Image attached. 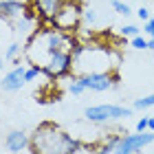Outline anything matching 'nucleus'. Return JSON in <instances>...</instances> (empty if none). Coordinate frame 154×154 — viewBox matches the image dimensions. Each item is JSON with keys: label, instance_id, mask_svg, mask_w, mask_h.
I'll return each instance as SVG.
<instances>
[{"label": "nucleus", "instance_id": "1", "mask_svg": "<svg viewBox=\"0 0 154 154\" xmlns=\"http://www.w3.org/2000/svg\"><path fill=\"white\" fill-rule=\"evenodd\" d=\"M84 145L77 137L68 134L53 121H42L31 134V154H73Z\"/></svg>", "mask_w": 154, "mask_h": 154}, {"label": "nucleus", "instance_id": "2", "mask_svg": "<svg viewBox=\"0 0 154 154\" xmlns=\"http://www.w3.org/2000/svg\"><path fill=\"white\" fill-rule=\"evenodd\" d=\"M82 16H84V5L79 0H62L51 24L64 33H73L75 35L82 26Z\"/></svg>", "mask_w": 154, "mask_h": 154}, {"label": "nucleus", "instance_id": "3", "mask_svg": "<svg viewBox=\"0 0 154 154\" xmlns=\"http://www.w3.org/2000/svg\"><path fill=\"white\" fill-rule=\"evenodd\" d=\"M134 108H125V106H115V103H101V106H90L84 110V117L90 123H112L119 119H128L132 117Z\"/></svg>", "mask_w": 154, "mask_h": 154}, {"label": "nucleus", "instance_id": "4", "mask_svg": "<svg viewBox=\"0 0 154 154\" xmlns=\"http://www.w3.org/2000/svg\"><path fill=\"white\" fill-rule=\"evenodd\" d=\"M48 79H64L73 75V51H55L42 62Z\"/></svg>", "mask_w": 154, "mask_h": 154}, {"label": "nucleus", "instance_id": "5", "mask_svg": "<svg viewBox=\"0 0 154 154\" xmlns=\"http://www.w3.org/2000/svg\"><path fill=\"white\" fill-rule=\"evenodd\" d=\"M150 143H154V132L152 130L137 132V134H123L119 139V143H117L112 154H137Z\"/></svg>", "mask_w": 154, "mask_h": 154}, {"label": "nucleus", "instance_id": "6", "mask_svg": "<svg viewBox=\"0 0 154 154\" xmlns=\"http://www.w3.org/2000/svg\"><path fill=\"white\" fill-rule=\"evenodd\" d=\"M79 84L86 90H93V93H103V90H110L117 82V75L110 71H97V73H84L77 75Z\"/></svg>", "mask_w": 154, "mask_h": 154}, {"label": "nucleus", "instance_id": "7", "mask_svg": "<svg viewBox=\"0 0 154 154\" xmlns=\"http://www.w3.org/2000/svg\"><path fill=\"white\" fill-rule=\"evenodd\" d=\"M60 2L62 0H29L26 5H29L31 13L40 20V24H51L60 9Z\"/></svg>", "mask_w": 154, "mask_h": 154}, {"label": "nucleus", "instance_id": "8", "mask_svg": "<svg viewBox=\"0 0 154 154\" xmlns=\"http://www.w3.org/2000/svg\"><path fill=\"white\" fill-rule=\"evenodd\" d=\"M31 9L29 5L22 2V0H0V18L2 20H9V22H16V20H20L22 16H26Z\"/></svg>", "mask_w": 154, "mask_h": 154}, {"label": "nucleus", "instance_id": "9", "mask_svg": "<svg viewBox=\"0 0 154 154\" xmlns=\"http://www.w3.org/2000/svg\"><path fill=\"white\" fill-rule=\"evenodd\" d=\"M24 71L26 66H16L11 68L9 73L2 75V82H0V86H2V90H7V93H16V90H20L24 86Z\"/></svg>", "mask_w": 154, "mask_h": 154}, {"label": "nucleus", "instance_id": "10", "mask_svg": "<svg viewBox=\"0 0 154 154\" xmlns=\"http://www.w3.org/2000/svg\"><path fill=\"white\" fill-rule=\"evenodd\" d=\"M5 145H7L9 152L18 154V152H22L31 145V134H26L24 130H11L5 139Z\"/></svg>", "mask_w": 154, "mask_h": 154}, {"label": "nucleus", "instance_id": "11", "mask_svg": "<svg viewBox=\"0 0 154 154\" xmlns=\"http://www.w3.org/2000/svg\"><path fill=\"white\" fill-rule=\"evenodd\" d=\"M119 139H121L119 134H108V137L99 139L97 143H93V152L95 154H112L117 143H119Z\"/></svg>", "mask_w": 154, "mask_h": 154}, {"label": "nucleus", "instance_id": "12", "mask_svg": "<svg viewBox=\"0 0 154 154\" xmlns=\"http://www.w3.org/2000/svg\"><path fill=\"white\" fill-rule=\"evenodd\" d=\"M40 75H44V68H42L40 64H31V66H26V71H24V82L29 84V82H35Z\"/></svg>", "mask_w": 154, "mask_h": 154}, {"label": "nucleus", "instance_id": "13", "mask_svg": "<svg viewBox=\"0 0 154 154\" xmlns=\"http://www.w3.org/2000/svg\"><path fill=\"white\" fill-rule=\"evenodd\" d=\"M152 106H154V95L139 97V99H134V103H132V108H134V110H148Z\"/></svg>", "mask_w": 154, "mask_h": 154}, {"label": "nucleus", "instance_id": "14", "mask_svg": "<svg viewBox=\"0 0 154 154\" xmlns=\"http://www.w3.org/2000/svg\"><path fill=\"white\" fill-rule=\"evenodd\" d=\"M110 7H112V9L119 13V16H125V18H128L130 13H132L130 5H128V2H123V0H112V2H110Z\"/></svg>", "mask_w": 154, "mask_h": 154}, {"label": "nucleus", "instance_id": "15", "mask_svg": "<svg viewBox=\"0 0 154 154\" xmlns=\"http://www.w3.org/2000/svg\"><path fill=\"white\" fill-rule=\"evenodd\" d=\"M22 53V44L20 42H11L7 46V53H5V60H18V55Z\"/></svg>", "mask_w": 154, "mask_h": 154}, {"label": "nucleus", "instance_id": "16", "mask_svg": "<svg viewBox=\"0 0 154 154\" xmlns=\"http://www.w3.org/2000/svg\"><path fill=\"white\" fill-rule=\"evenodd\" d=\"M119 33H121L123 38H134V35H139L141 31H139L137 24H123L121 29H119Z\"/></svg>", "mask_w": 154, "mask_h": 154}, {"label": "nucleus", "instance_id": "17", "mask_svg": "<svg viewBox=\"0 0 154 154\" xmlns=\"http://www.w3.org/2000/svg\"><path fill=\"white\" fill-rule=\"evenodd\" d=\"M130 46H132V48H137V51H143V48H148V40H145L141 33H139V35L130 38Z\"/></svg>", "mask_w": 154, "mask_h": 154}, {"label": "nucleus", "instance_id": "18", "mask_svg": "<svg viewBox=\"0 0 154 154\" xmlns=\"http://www.w3.org/2000/svg\"><path fill=\"white\" fill-rule=\"evenodd\" d=\"M82 22H86V24H95V22H97V11H95V9H90V7H84Z\"/></svg>", "mask_w": 154, "mask_h": 154}, {"label": "nucleus", "instance_id": "19", "mask_svg": "<svg viewBox=\"0 0 154 154\" xmlns=\"http://www.w3.org/2000/svg\"><path fill=\"white\" fill-rule=\"evenodd\" d=\"M68 90H71L73 95H82V93H86V88L79 84V79H77V75H73V79H71V84H68Z\"/></svg>", "mask_w": 154, "mask_h": 154}, {"label": "nucleus", "instance_id": "20", "mask_svg": "<svg viewBox=\"0 0 154 154\" xmlns=\"http://www.w3.org/2000/svg\"><path fill=\"white\" fill-rule=\"evenodd\" d=\"M143 33L150 40H154V18H150V20H145V22H143Z\"/></svg>", "mask_w": 154, "mask_h": 154}, {"label": "nucleus", "instance_id": "21", "mask_svg": "<svg viewBox=\"0 0 154 154\" xmlns=\"http://www.w3.org/2000/svg\"><path fill=\"white\" fill-rule=\"evenodd\" d=\"M148 130V117H141L137 121V132H145Z\"/></svg>", "mask_w": 154, "mask_h": 154}, {"label": "nucleus", "instance_id": "22", "mask_svg": "<svg viewBox=\"0 0 154 154\" xmlns=\"http://www.w3.org/2000/svg\"><path fill=\"white\" fill-rule=\"evenodd\" d=\"M137 16H139V20H141V22H145V20H150V11L145 9V7H141V9L137 11Z\"/></svg>", "mask_w": 154, "mask_h": 154}, {"label": "nucleus", "instance_id": "23", "mask_svg": "<svg viewBox=\"0 0 154 154\" xmlns=\"http://www.w3.org/2000/svg\"><path fill=\"white\" fill-rule=\"evenodd\" d=\"M148 130L154 132V117H148Z\"/></svg>", "mask_w": 154, "mask_h": 154}, {"label": "nucleus", "instance_id": "24", "mask_svg": "<svg viewBox=\"0 0 154 154\" xmlns=\"http://www.w3.org/2000/svg\"><path fill=\"white\" fill-rule=\"evenodd\" d=\"M148 48H150V51H154V40H148Z\"/></svg>", "mask_w": 154, "mask_h": 154}, {"label": "nucleus", "instance_id": "25", "mask_svg": "<svg viewBox=\"0 0 154 154\" xmlns=\"http://www.w3.org/2000/svg\"><path fill=\"white\" fill-rule=\"evenodd\" d=\"M2 66H5V60H2V57H0V71H2Z\"/></svg>", "mask_w": 154, "mask_h": 154}, {"label": "nucleus", "instance_id": "26", "mask_svg": "<svg viewBox=\"0 0 154 154\" xmlns=\"http://www.w3.org/2000/svg\"><path fill=\"white\" fill-rule=\"evenodd\" d=\"M13 2H16V0H13Z\"/></svg>", "mask_w": 154, "mask_h": 154}]
</instances>
